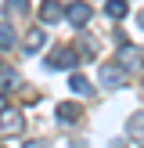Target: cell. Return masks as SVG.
I'll list each match as a JSON object with an SVG mask.
<instances>
[{
    "mask_svg": "<svg viewBox=\"0 0 144 148\" xmlns=\"http://www.w3.org/2000/svg\"><path fill=\"white\" fill-rule=\"evenodd\" d=\"M79 65V54L72 47H58V51H50V58H47V69H76Z\"/></svg>",
    "mask_w": 144,
    "mask_h": 148,
    "instance_id": "6da1fadb",
    "label": "cell"
},
{
    "mask_svg": "<svg viewBox=\"0 0 144 148\" xmlns=\"http://www.w3.org/2000/svg\"><path fill=\"white\" fill-rule=\"evenodd\" d=\"M126 83V69L122 65H101V87H122Z\"/></svg>",
    "mask_w": 144,
    "mask_h": 148,
    "instance_id": "7a4b0ae2",
    "label": "cell"
},
{
    "mask_svg": "<svg viewBox=\"0 0 144 148\" xmlns=\"http://www.w3.org/2000/svg\"><path fill=\"white\" fill-rule=\"evenodd\" d=\"M22 130V116L11 108H0V137H14Z\"/></svg>",
    "mask_w": 144,
    "mask_h": 148,
    "instance_id": "3957f363",
    "label": "cell"
},
{
    "mask_svg": "<svg viewBox=\"0 0 144 148\" xmlns=\"http://www.w3.org/2000/svg\"><path fill=\"white\" fill-rule=\"evenodd\" d=\"M65 18H69L72 25H86V22H90V4H83V0H72V4L65 7Z\"/></svg>",
    "mask_w": 144,
    "mask_h": 148,
    "instance_id": "277c9868",
    "label": "cell"
},
{
    "mask_svg": "<svg viewBox=\"0 0 144 148\" xmlns=\"http://www.w3.org/2000/svg\"><path fill=\"white\" fill-rule=\"evenodd\" d=\"M119 65H122L126 72H141V65H144L141 47H122V51H119Z\"/></svg>",
    "mask_w": 144,
    "mask_h": 148,
    "instance_id": "5b68a950",
    "label": "cell"
},
{
    "mask_svg": "<svg viewBox=\"0 0 144 148\" xmlns=\"http://www.w3.org/2000/svg\"><path fill=\"white\" fill-rule=\"evenodd\" d=\"M69 87H72V94H79V98H90V94H94L90 79H86V76H79V72H76V76H69Z\"/></svg>",
    "mask_w": 144,
    "mask_h": 148,
    "instance_id": "8992f818",
    "label": "cell"
},
{
    "mask_svg": "<svg viewBox=\"0 0 144 148\" xmlns=\"http://www.w3.org/2000/svg\"><path fill=\"white\" fill-rule=\"evenodd\" d=\"M126 134L133 137V141H144V112H137V116L126 119Z\"/></svg>",
    "mask_w": 144,
    "mask_h": 148,
    "instance_id": "52a82bcc",
    "label": "cell"
},
{
    "mask_svg": "<svg viewBox=\"0 0 144 148\" xmlns=\"http://www.w3.org/2000/svg\"><path fill=\"white\" fill-rule=\"evenodd\" d=\"M58 18H61V4H58V0H43L40 22H58Z\"/></svg>",
    "mask_w": 144,
    "mask_h": 148,
    "instance_id": "ba28073f",
    "label": "cell"
},
{
    "mask_svg": "<svg viewBox=\"0 0 144 148\" xmlns=\"http://www.w3.org/2000/svg\"><path fill=\"white\" fill-rule=\"evenodd\" d=\"M79 105H69V101H65V105H58V119L65 123V127H69V123H79Z\"/></svg>",
    "mask_w": 144,
    "mask_h": 148,
    "instance_id": "9c48e42d",
    "label": "cell"
},
{
    "mask_svg": "<svg viewBox=\"0 0 144 148\" xmlns=\"http://www.w3.org/2000/svg\"><path fill=\"white\" fill-rule=\"evenodd\" d=\"M22 47H25L29 54H33V51H40V47H43V29H29L25 40H22Z\"/></svg>",
    "mask_w": 144,
    "mask_h": 148,
    "instance_id": "30bf717a",
    "label": "cell"
},
{
    "mask_svg": "<svg viewBox=\"0 0 144 148\" xmlns=\"http://www.w3.org/2000/svg\"><path fill=\"white\" fill-rule=\"evenodd\" d=\"M105 11L112 14V18H122V14H126V0H108V4H105Z\"/></svg>",
    "mask_w": 144,
    "mask_h": 148,
    "instance_id": "8fae6325",
    "label": "cell"
},
{
    "mask_svg": "<svg viewBox=\"0 0 144 148\" xmlns=\"http://www.w3.org/2000/svg\"><path fill=\"white\" fill-rule=\"evenodd\" d=\"M4 11H7V14H25V11H29V4H25V0H7Z\"/></svg>",
    "mask_w": 144,
    "mask_h": 148,
    "instance_id": "7c38bea8",
    "label": "cell"
},
{
    "mask_svg": "<svg viewBox=\"0 0 144 148\" xmlns=\"http://www.w3.org/2000/svg\"><path fill=\"white\" fill-rule=\"evenodd\" d=\"M0 47H4V51L14 47V29L11 25H0Z\"/></svg>",
    "mask_w": 144,
    "mask_h": 148,
    "instance_id": "4fadbf2b",
    "label": "cell"
},
{
    "mask_svg": "<svg viewBox=\"0 0 144 148\" xmlns=\"http://www.w3.org/2000/svg\"><path fill=\"white\" fill-rule=\"evenodd\" d=\"M0 108H4V94H0Z\"/></svg>",
    "mask_w": 144,
    "mask_h": 148,
    "instance_id": "5bb4252c",
    "label": "cell"
}]
</instances>
